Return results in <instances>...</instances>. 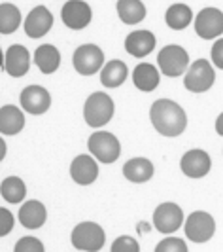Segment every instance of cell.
I'll use <instances>...</instances> for the list:
<instances>
[{"mask_svg": "<svg viewBox=\"0 0 223 252\" xmlns=\"http://www.w3.org/2000/svg\"><path fill=\"white\" fill-rule=\"evenodd\" d=\"M149 120L155 131L168 139L180 137L187 127L186 110L172 99H157L153 102L149 108Z\"/></svg>", "mask_w": 223, "mask_h": 252, "instance_id": "6da1fadb", "label": "cell"}, {"mask_svg": "<svg viewBox=\"0 0 223 252\" xmlns=\"http://www.w3.org/2000/svg\"><path fill=\"white\" fill-rule=\"evenodd\" d=\"M113 99L104 91H95L91 93L84 102V120L89 127L100 129L113 118Z\"/></svg>", "mask_w": 223, "mask_h": 252, "instance_id": "7a4b0ae2", "label": "cell"}, {"mask_svg": "<svg viewBox=\"0 0 223 252\" xmlns=\"http://www.w3.org/2000/svg\"><path fill=\"white\" fill-rule=\"evenodd\" d=\"M70 241L76 251L99 252L106 243V233L97 222H80L72 229Z\"/></svg>", "mask_w": 223, "mask_h": 252, "instance_id": "3957f363", "label": "cell"}, {"mask_svg": "<svg viewBox=\"0 0 223 252\" xmlns=\"http://www.w3.org/2000/svg\"><path fill=\"white\" fill-rule=\"evenodd\" d=\"M89 154L100 163H113L121 156V144L117 137H113L108 131H95L87 140Z\"/></svg>", "mask_w": 223, "mask_h": 252, "instance_id": "277c9868", "label": "cell"}, {"mask_svg": "<svg viewBox=\"0 0 223 252\" xmlns=\"http://www.w3.org/2000/svg\"><path fill=\"white\" fill-rule=\"evenodd\" d=\"M187 66H189V53L178 44H168L157 53V70H161L163 76L168 78L184 76Z\"/></svg>", "mask_w": 223, "mask_h": 252, "instance_id": "5b68a950", "label": "cell"}, {"mask_svg": "<svg viewBox=\"0 0 223 252\" xmlns=\"http://www.w3.org/2000/svg\"><path fill=\"white\" fill-rule=\"evenodd\" d=\"M184 86L191 93H206L216 82V72L210 61L197 59L189 64L184 72Z\"/></svg>", "mask_w": 223, "mask_h": 252, "instance_id": "8992f818", "label": "cell"}, {"mask_svg": "<svg viewBox=\"0 0 223 252\" xmlns=\"http://www.w3.org/2000/svg\"><path fill=\"white\" fill-rule=\"evenodd\" d=\"M74 70L82 76L97 74L104 64V51L97 44H84L74 51L72 55Z\"/></svg>", "mask_w": 223, "mask_h": 252, "instance_id": "52a82bcc", "label": "cell"}, {"mask_svg": "<svg viewBox=\"0 0 223 252\" xmlns=\"http://www.w3.org/2000/svg\"><path fill=\"white\" fill-rule=\"evenodd\" d=\"M186 235L191 243L202 245L206 241H210L216 233V220L210 213L204 211H195L187 216L186 220Z\"/></svg>", "mask_w": 223, "mask_h": 252, "instance_id": "ba28073f", "label": "cell"}, {"mask_svg": "<svg viewBox=\"0 0 223 252\" xmlns=\"http://www.w3.org/2000/svg\"><path fill=\"white\" fill-rule=\"evenodd\" d=\"M184 224V211L180 205L172 201L161 203L153 213V226L159 233L170 235Z\"/></svg>", "mask_w": 223, "mask_h": 252, "instance_id": "9c48e42d", "label": "cell"}, {"mask_svg": "<svg viewBox=\"0 0 223 252\" xmlns=\"http://www.w3.org/2000/svg\"><path fill=\"white\" fill-rule=\"evenodd\" d=\"M195 32L202 40H214L223 34V13L220 8H202L195 17Z\"/></svg>", "mask_w": 223, "mask_h": 252, "instance_id": "30bf717a", "label": "cell"}, {"mask_svg": "<svg viewBox=\"0 0 223 252\" xmlns=\"http://www.w3.org/2000/svg\"><path fill=\"white\" fill-rule=\"evenodd\" d=\"M61 19L70 31L85 29L93 19V10L85 0H68L61 10Z\"/></svg>", "mask_w": 223, "mask_h": 252, "instance_id": "8fae6325", "label": "cell"}, {"mask_svg": "<svg viewBox=\"0 0 223 252\" xmlns=\"http://www.w3.org/2000/svg\"><path fill=\"white\" fill-rule=\"evenodd\" d=\"M19 102L27 114L40 116V114H46L50 110L51 95L50 91L42 86H27L19 95Z\"/></svg>", "mask_w": 223, "mask_h": 252, "instance_id": "7c38bea8", "label": "cell"}, {"mask_svg": "<svg viewBox=\"0 0 223 252\" xmlns=\"http://www.w3.org/2000/svg\"><path fill=\"white\" fill-rule=\"evenodd\" d=\"M70 177L80 186H89L99 178V163L91 154H80L70 163Z\"/></svg>", "mask_w": 223, "mask_h": 252, "instance_id": "4fadbf2b", "label": "cell"}, {"mask_svg": "<svg viewBox=\"0 0 223 252\" xmlns=\"http://www.w3.org/2000/svg\"><path fill=\"white\" fill-rule=\"evenodd\" d=\"M23 27H25V34L28 38L36 40V38L46 36L51 31V27H53V15H51V12L44 4H40V6L32 8L28 12Z\"/></svg>", "mask_w": 223, "mask_h": 252, "instance_id": "5bb4252c", "label": "cell"}, {"mask_svg": "<svg viewBox=\"0 0 223 252\" xmlns=\"http://www.w3.org/2000/svg\"><path fill=\"white\" fill-rule=\"evenodd\" d=\"M180 169L189 178H202L210 173L212 159L204 150L195 148V150H189L184 154V158L180 161Z\"/></svg>", "mask_w": 223, "mask_h": 252, "instance_id": "9a60e30c", "label": "cell"}, {"mask_svg": "<svg viewBox=\"0 0 223 252\" xmlns=\"http://www.w3.org/2000/svg\"><path fill=\"white\" fill-rule=\"evenodd\" d=\"M30 68V53L25 46L21 44H13L4 53V72L12 76V78H21L25 76Z\"/></svg>", "mask_w": 223, "mask_h": 252, "instance_id": "2e32d148", "label": "cell"}, {"mask_svg": "<svg viewBox=\"0 0 223 252\" xmlns=\"http://www.w3.org/2000/svg\"><path fill=\"white\" fill-rule=\"evenodd\" d=\"M155 46H157L155 34L151 31H146V29L133 31L129 36L125 38V50H127L129 55H133L137 59H142V57L149 55L151 51L155 50Z\"/></svg>", "mask_w": 223, "mask_h": 252, "instance_id": "e0dca14e", "label": "cell"}, {"mask_svg": "<svg viewBox=\"0 0 223 252\" xmlns=\"http://www.w3.org/2000/svg\"><path fill=\"white\" fill-rule=\"evenodd\" d=\"M17 216H19V222H21L23 227H27V229H40L48 220V211H46L44 203L36 201V199H28V201L21 205Z\"/></svg>", "mask_w": 223, "mask_h": 252, "instance_id": "ac0fdd59", "label": "cell"}, {"mask_svg": "<svg viewBox=\"0 0 223 252\" xmlns=\"http://www.w3.org/2000/svg\"><path fill=\"white\" fill-rule=\"evenodd\" d=\"M25 127V114L19 106L6 104L0 106V135L13 137L19 135Z\"/></svg>", "mask_w": 223, "mask_h": 252, "instance_id": "d6986e66", "label": "cell"}, {"mask_svg": "<svg viewBox=\"0 0 223 252\" xmlns=\"http://www.w3.org/2000/svg\"><path fill=\"white\" fill-rule=\"evenodd\" d=\"M159 80H161V74L157 66L151 63H138L133 70V84L138 91L151 93L153 89H157Z\"/></svg>", "mask_w": 223, "mask_h": 252, "instance_id": "ffe728a7", "label": "cell"}, {"mask_svg": "<svg viewBox=\"0 0 223 252\" xmlns=\"http://www.w3.org/2000/svg\"><path fill=\"white\" fill-rule=\"evenodd\" d=\"M129 76V68L121 59H112L100 68V84L108 89H115L123 86Z\"/></svg>", "mask_w": 223, "mask_h": 252, "instance_id": "44dd1931", "label": "cell"}, {"mask_svg": "<svg viewBox=\"0 0 223 252\" xmlns=\"http://www.w3.org/2000/svg\"><path fill=\"white\" fill-rule=\"evenodd\" d=\"M153 171V163L146 158H133L123 165V177L135 184H144L151 180Z\"/></svg>", "mask_w": 223, "mask_h": 252, "instance_id": "7402d4cb", "label": "cell"}, {"mask_svg": "<svg viewBox=\"0 0 223 252\" xmlns=\"http://www.w3.org/2000/svg\"><path fill=\"white\" fill-rule=\"evenodd\" d=\"M34 63L42 74H53L61 66V51L53 44H44L34 51Z\"/></svg>", "mask_w": 223, "mask_h": 252, "instance_id": "603a6c76", "label": "cell"}, {"mask_svg": "<svg viewBox=\"0 0 223 252\" xmlns=\"http://www.w3.org/2000/svg\"><path fill=\"white\" fill-rule=\"evenodd\" d=\"M117 15L125 25H138L146 17V6L142 0H117Z\"/></svg>", "mask_w": 223, "mask_h": 252, "instance_id": "cb8c5ba5", "label": "cell"}, {"mask_svg": "<svg viewBox=\"0 0 223 252\" xmlns=\"http://www.w3.org/2000/svg\"><path fill=\"white\" fill-rule=\"evenodd\" d=\"M191 19H193V12L187 4H172L168 6V10L165 13V23L170 27L172 31H182L186 27L191 25Z\"/></svg>", "mask_w": 223, "mask_h": 252, "instance_id": "d4e9b609", "label": "cell"}, {"mask_svg": "<svg viewBox=\"0 0 223 252\" xmlns=\"http://www.w3.org/2000/svg\"><path fill=\"white\" fill-rule=\"evenodd\" d=\"M21 25V10L10 4L2 2L0 4V34H13Z\"/></svg>", "mask_w": 223, "mask_h": 252, "instance_id": "484cf974", "label": "cell"}, {"mask_svg": "<svg viewBox=\"0 0 223 252\" xmlns=\"http://www.w3.org/2000/svg\"><path fill=\"white\" fill-rule=\"evenodd\" d=\"M0 195L10 203V205H17L27 197V186L25 182L19 177H8L2 180L0 184Z\"/></svg>", "mask_w": 223, "mask_h": 252, "instance_id": "4316f807", "label": "cell"}, {"mask_svg": "<svg viewBox=\"0 0 223 252\" xmlns=\"http://www.w3.org/2000/svg\"><path fill=\"white\" fill-rule=\"evenodd\" d=\"M138 251H140V245L131 235H119L117 239L112 243V252H138Z\"/></svg>", "mask_w": 223, "mask_h": 252, "instance_id": "83f0119b", "label": "cell"}, {"mask_svg": "<svg viewBox=\"0 0 223 252\" xmlns=\"http://www.w3.org/2000/svg\"><path fill=\"white\" fill-rule=\"evenodd\" d=\"M15 252H44V243L32 235L28 237H21V239L15 243L13 247Z\"/></svg>", "mask_w": 223, "mask_h": 252, "instance_id": "f1b7e54d", "label": "cell"}, {"mask_svg": "<svg viewBox=\"0 0 223 252\" xmlns=\"http://www.w3.org/2000/svg\"><path fill=\"white\" fill-rule=\"evenodd\" d=\"M155 252H187V245L184 239H178V237H167L163 239L157 247Z\"/></svg>", "mask_w": 223, "mask_h": 252, "instance_id": "f546056e", "label": "cell"}, {"mask_svg": "<svg viewBox=\"0 0 223 252\" xmlns=\"http://www.w3.org/2000/svg\"><path fill=\"white\" fill-rule=\"evenodd\" d=\"M13 215L8 211V209H4V207H0V237H6L8 233H12L13 229Z\"/></svg>", "mask_w": 223, "mask_h": 252, "instance_id": "4dcf8cb0", "label": "cell"}, {"mask_svg": "<svg viewBox=\"0 0 223 252\" xmlns=\"http://www.w3.org/2000/svg\"><path fill=\"white\" fill-rule=\"evenodd\" d=\"M212 63L216 68L223 70V38H216V42L212 46Z\"/></svg>", "mask_w": 223, "mask_h": 252, "instance_id": "1f68e13d", "label": "cell"}, {"mask_svg": "<svg viewBox=\"0 0 223 252\" xmlns=\"http://www.w3.org/2000/svg\"><path fill=\"white\" fill-rule=\"evenodd\" d=\"M216 133L223 137V112L218 114V118H216Z\"/></svg>", "mask_w": 223, "mask_h": 252, "instance_id": "d6a6232c", "label": "cell"}, {"mask_svg": "<svg viewBox=\"0 0 223 252\" xmlns=\"http://www.w3.org/2000/svg\"><path fill=\"white\" fill-rule=\"evenodd\" d=\"M6 152H8V146H6V140L0 137V163L4 161V158H6Z\"/></svg>", "mask_w": 223, "mask_h": 252, "instance_id": "836d02e7", "label": "cell"}, {"mask_svg": "<svg viewBox=\"0 0 223 252\" xmlns=\"http://www.w3.org/2000/svg\"><path fill=\"white\" fill-rule=\"evenodd\" d=\"M0 68H4V53L0 50Z\"/></svg>", "mask_w": 223, "mask_h": 252, "instance_id": "e575fe53", "label": "cell"}]
</instances>
